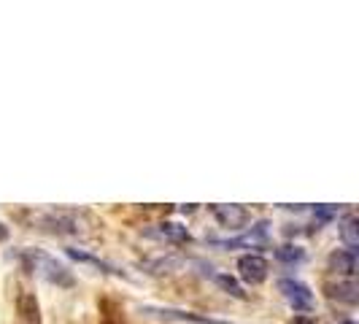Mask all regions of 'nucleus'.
Segmentation results:
<instances>
[{"label":"nucleus","mask_w":359,"mask_h":324,"mask_svg":"<svg viewBox=\"0 0 359 324\" xmlns=\"http://www.w3.org/2000/svg\"><path fill=\"white\" fill-rule=\"evenodd\" d=\"M294 324H313V322H308V319H297Z\"/></svg>","instance_id":"obj_20"},{"label":"nucleus","mask_w":359,"mask_h":324,"mask_svg":"<svg viewBox=\"0 0 359 324\" xmlns=\"http://www.w3.org/2000/svg\"><path fill=\"white\" fill-rule=\"evenodd\" d=\"M268 259L265 257H259V254H243L241 259H238V276L246 281V284H262L265 278H268Z\"/></svg>","instance_id":"obj_4"},{"label":"nucleus","mask_w":359,"mask_h":324,"mask_svg":"<svg viewBox=\"0 0 359 324\" xmlns=\"http://www.w3.org/2000/svg\"><path fill=\"white\" fill-rule=\"evenodd\" d=\"M211 214L224 230H243L249 224V211L243 205H211Z\"/></svg>","instance_id":"obj_7"},{"label":"nucleus","mask_w":359,"mask_h":324,"mask_svg":"<svg viewBox=\"0 0 359 324\" xmlns=\"http://www.w3.org/2000/svg\"><path fill=\"white\" fill-rule=\"evenodd\" d=\"M330 270L343 273V276H354V270H357V254L332 252V254H330Z\"/></svg>","instance_id":"obj_10"},{"label":"nucleus","mask_w":359,"mask_h":324,"mask_svg":"<svg viewBox=\"0 0 359 324\" xmlns=\"http://www.w3.org/2000/svg\"><path fill=\"white\" fill-rule=\"evenodd\" d=\"M276 257H278L281 262H287V265H294V262H303V259H306V252H303L300 246H292V243H287V246L276 249Z\"/></svg>","instance_id":"obj_16"},{"label":"nucleus","mask_w":359,"mask_h":324,"mask_svg":"<svg viewBox=\"0 0 359 324\" xmlns=\"http://www.w3.org/2000/svg\"><path fill=\"white\" fill-rule=\"evenodd\" d=\"M341 324H354V322H351V319H346V322H341Z\"/></svg>","instance_id":"obj_21"},{"label":"nucleus","mask_w":359,"mask_h":324,"mask_svg":"<svg viewBox=\"0 0 359 324\" xmlns=\"http://www.w3.org/2000/svg\"><path fill=\"white\" fill-rule=\"evenodd\" d=\"M157 238L162 241H170V243H184V241H189V230L179 224V222H162L157 224V230H154Z\"/></svg>","instance_id":"obj_8"},{"label":"nucleus","mask_w":359,"mask_h":324,"mask_svg":"<svg viewBox=\"0 0 359 324\" xmlns=\"http://www.w3.org/2000/svg\"><path fill=\"white\" fill-rule=\"evenodd\" d=\"M17 257L22 259L25 268L36 273L38 278L49 281L54 287H73L71 270L65 268L62 262H57V257H52V254L41 252V249H22Z\"/></svg>","instance_id":"obj_1"},{"label":"nucleus","mask_w":359,"mask_h":324,"mask_svg":"<svg viewBox=\"0 0 359 324\" xmlns=\"http://www.w3.org/2000/svg\"><path fill=\"white\" fill-rule=\"evenodd\" d=\"M65 254L68 257H73V259H79V262H90V265H95V268L106 270V273H114V276H125L122 270H116L114 265H108V262H103V259H97V257H92V254L87 252H79V249H65Z\"/></svg>","instance_id":"obj_13"},{"label":"nucleus","mask_w":359,"mask_h":324,"mask_svg":"<svg viewBox=\"0 0 359 324\" xmlns=\"http://www.w3.org/2000/svg\"><path fill=\"white\" fill-rule=\"evenodd\" d=\"M338 211H341V205H316L313 216H316V222H319V224H324V222L335 219V216H338Z\"/></svg>","instance_id":"obj_17"},{"label":"nucleus","mask_w":359,"mask_h":324,"mask_svg":"<svg viewBox=\"0 0 359 324\" xmlns=\"http://www.w3.org/2000/svg\"><path fill=\"white\" fill-rule=\"evenodd\" d=\"M214 276V284L216 287H222L227 295H233V297H238V300H243L246 297V292H243V287L235 281L233 276H227V273H211Z\"/></svg>","instance_id":"obj_14"},{"label":"nucleus","mask_w":359,"mask_h":324,"mask_svg":"<svg viewBox=\"0 0 359 324\" xmlns=\"http://www.w3.org/2000/svg\"><path fill=\"white\" fill-rule=\"evenodd\" d=\"M19 322L41 324V316H38V300L30 295V292H22V295H19Z\"/></svg>","instance_id":"obj_9"},{"label":"nucleus","mask_w":359,"mask_h":324,"mask_svg":"<svg viewBox=\"0 0 359 324\" xmlns=\"http://www.w3.org/2000/svg\"><path fill=\"white\" fill-rule=\"evenodd\" d=\"M268 222H257V227L249 230L246 235H241V238H227V241H222V238H211L208 243L211 246H219V249H241V246H262V243H268Z\"/></svg>","instance_id":"obj_5"},{"label":"nucleus","mask_w":359,"mask_h":324,"mask_svg":"<svg viewBox=\"0 0 359 324\" xmlns=\"http://www.w3.org/2000/svg\"><path fill=\"white\" fill-rule=\"evenodd\" d=\"M278 292L284 295V300L297 313H311L313 311V292L303 281H297V278H281L278 281Z\"/></svg>","instance_id":"obj_3"},{"label":"nucleus","mask_w":359,"mask_h":324,"mask_svg":"<svg viewBox=\"0 0 359 324\" xmlns=\"http://www.w3.org/2000/svg\"><path fill=\"white\" fill-rule=\"evenodd\" d=\"M6 238H8V227L0 222V241H6Z\"/></svg>","instance_id":"obj_19"},{"label":"nucleus","mask_w":359,"mask_h":324,"mask_svg":"<svg viewBox=\"0 0 359 324\" xmlns=\"http://www.w3.org/2000/svg\"><path fill=\"white\" fill-rule=\"evenodd\" d=\"M181 265V257H160V259H151V262H146V273H154V276H160V273H173V270Z\"/></svg>","instance_id":"obj_15"},{"label":"nucleus","mask_w":359,"mask_h":324,"mask_svg":"<svg viewBox=\"0 0 359 324\" xmlns=\"http://www.w3.org/2000/svg\"><path fill=\"white\" fill-rule=\"evenodd\" d=\"M36 222L41 224V230H49V233H65V235H79L84 227V214H76V211H43L36 216Z\"/></svg>","instance_id":"obj_2"},{"label":"nucleus","mask_w":359,"mask_h":324,"mask_svg":"<svg viewBox=\"0 0 359 324\" xmlns=\"http://www.w3.org/2000/svg\"><path fill=\"white\" fill-rule=\"evenodd\" d=\"M327 292H330V297H335V300H343V303H357V284H354V278H348V281H338V284H327Z\"/></svg>","instance_id":"obj_12"},{"label":"nucleus","mask_w":359,"mask_h":324,"mask_svg":"<svg viewBox=\"0 0 359 324\" xmlns=\"http://www.w3.org/2000/svg\"><path fill=\"white\" fill-rule=\"evenodd\" d=\"M100 324H122V316H116V311H114V303H111V300L103 303V319H100Z\"/></svg>","instance_id":"obj_18"},{"label":"nucleus","mask_w":359,"mask_h":324,"mask_svg":"<svg viewBox=\"0 0 359 324\" xmlns=\"http://www.w3.org/2000/svg\"><path fill=\"white\" fill-rule=\"evenodd\" d=\"M341 238L346 243V252L357 254L359 249V227H357V216H346L341 224Z\"/></svg>","instance_id":"obj_11"},{"label":"nucleus","mask_w":359,"mask_h":324,"mask_svg":"<svg viewBox=\"0 0 359 324\" xmlns=\"http://www.w3.org/2000/svg\"><path fill=\"white\" fill-rule=\"evenodd\" d=\"M144 316H157V319H168V322H195V324H230L222 322V319H211V316H200L192 311H176V308H154L146 306L141 308Z\"/></svg>","instance_id":"obj_6"}]
</instances>
